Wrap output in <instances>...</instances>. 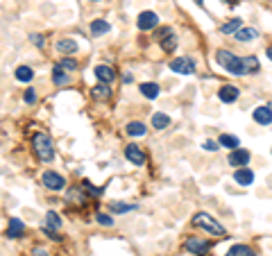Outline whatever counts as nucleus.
I'll return each mask as SVG.
<instances>
[{
  "label": "nucleus",
  "instance_id": "obj_22",
  "mask_svg": "<svg viewBox=\"0 0 272 256\" xmlns=\"http://www.w3.org/2000/svg\"><path fill=\"white\" fill-rule=\"evenodd\" d=\"M234 37H236L238 41H254L256 37H259V32H256L254 27H240V30L234 34Z\"/></svg>",
  "mask_w": 272,
  "mask_h": 256
},
{
  "label": "nucleus",
  "instance_id": "obj_16",
  "mask_svg": "<svg viewBox=\"0 0 272 256\" xmlns=\"http://www.w3.org/2000/svg\"><path fill=\"white\" fill-rule=\"evenodd\" d=\"M91 95H93L95 100H102V102H105V100L111 98V89H109V84L100 82L98 86H93V89H91Z\"/></svg>",
  "mask_w": 272,
  "mask_h": 256
},
{
  "label": "nucleus",
  "instance_id": "obj_13",
  "mask_svg": "<svg viewBox=\"0 0 272 256\" xmlns=\"http://www.w3.org/2000/svg\"><path fill=\"white\" fill-rule=\"evenodd\" d=\"M238 95H240V91L234 84H227V86H222V89L218 91V98L222 100V102H227V105H229V102H236Z\"/></svg>",
  "mask_w": 272,
  "mask_h": 256
},
{
  "label": "nucleus",
  "instance_id": "obj_32",
  "mask_svg": "<svg viewBox=\"0 0 272 256\" xmlns=\"http://www.w3.org/2000/svg\"><path fill=\"white\" fill-rule=\"evenodd\" d=\"M59 66L61 68H66V71H75V68H77V61H75L73 57H64Z\"/></svg>",
  "mask_w": 272,
  "mask_h": 256
},
{
  "label": "nucleus",
  "instance_id": "obj_11",
  "mask_svg": "<svg viewBox=\"0 0 272 256\" xmlns=\"http://www.w3.org/2000/svg\"><path fill=\"white\" fill-rule=\"evenodd\" d=\"M252 118L259 123V125H270L272 123V109L268 105H261V107H256L252 111Z\"/></svg>",
  "mask_w": 272,
  "mask_h": 256
},
{
  "label": "nucleus",
  "instance_id": "obj_34",
  "mask_svg": "<svg viewBox=\"0 0 272 256\" xmlns=\"http://www.w3.org/2000/svg\"><path fill=\"white\" fill-rule=\"evenodd\" d=\"M23 100H25L27 105H34V102H36V93H34V89H27L25 95H23Z\"/></svg>",
  "mask_w": 272,
  "mask_h": 256
},
{
  "label": "nucleus",
  "instance_id": "obj_21",
  "mask_svg": "<svg viewBox=\"0 0 272 256\" xmlns=\"http://www.w3.org/2000/svg\"><path fill=\"white\" fill-rule=\"evenodd\" d=\"M220 147H227V150H236L240 145V141H238V136H232V134H222L220 136Z\"/></svg>",
  "mask_w": 272,
  "mask_h": 256
},
{
  "label": "nucleus",
  "instance_id": "obj_24",
  "mask_svg": "<svg viewBox=\"0 0 272 256\" xmlns=\"http://www.w3.org/2000/svg\"><path fill=\"white\" fill-rule=\"evenodd\" d=\"M243 68H245V75H254V73H259V59L250 55V57L243 59Z\"/></svg>",
  "mask_w": 272,
  "mask_h": 256
},
{
  "label": "nucleus",
  "instance_id": "obj_4",
  "mask_svg": "<svg viewBox=\"0 0 272 256\" xmlns=\"http://www.w3.org/2000/svg\"><path fill=\"white\" fill-rule=\"evenodd\" d=\"M41 182H43V186L50 188V191H64V186H66L64 177H61L59 172H54V170L43 172V175H41Z\"/></svg>",
  "mask_w": 272,
  "mask_h": 256
},
{
  "label": "nucleus",
  "instance_id": "obj_25",
  "mask_svg": "<svg viewBox=\"0 0 272 256\" xmlns=\"http://www.w3.org/2000/svg\"><path fill=\"white\" fill-rule=\"evenodd\" d=\"M43 227H48V229H59L61 227V218L54 213V211H48L46 213V222H43Z\"/></svg>",
  "mask_w": 272,
  "mask_h": 256
},
{
  "label": "nucleus",
  "instance_id": "obj_42",
  "mask_svg": "<svg viewBox=\"0 0 272 256\" xmlns=\"http://www.w3.org/2000/svg\"><path fill=\"white\" fill-rule=\"evenodd\" d=\"M91 2H100V0H91Z\"/></svg>",
  "mask_w": 272,
  "mask_h": 256
},
{
  "label": "nucleus",
  "instance_id": "obj_10",
  "mask_svg": "<svg viewBox=\"0 0 272 256\" xmlns=\"http://www.w3.org/2000/svg\"><path fill=\"white\" fill-rule=\"evenodd\" d=\"M186 250L191 252V254L206 256L209 254V243L202 240V238H188V240H186Z\"/></svg>",
  "mask_w": 272,
  "mask_h": 256
},
{
  "label": "nucleus",
  "instance_id": "obj_6",
  "mask_svg": "<svg viewBox=\"0 0 272 256\" xmlns=\"http://www.w3.org/2000/svg\"><path fill=\"white\" fill-rule=\"evenodd\" d=\"M170 71L180 73V75H191V73H195V61L188 57H177L170 61Z\"/></svg>",
  "mask_w": 272,
  "mask_h": 256
},
{
  "label": "nucleus",
  "instance_id": "obj_36",
  "mask_svg": "<svg viewBox=\"0 0 272 256\" xmlns=\"http://www.w3.org/2000/svg\"><path fill=\"white\" fill-rule=\"evenodd\" d=\"M32 43L36 48H43V46H46V41H43V37H41V34H32Z\"/></svg>",
  "mask_w": 272,
  "mask_h": 256
},
{
  "label": "nucleus",
  "instance_id": "obj_7",
  "mask_svg": "<svg viewBox=\"0 0 272 256\" xmlns=\"http://www.w3.org/2000/svg\"><path fill=\"white\" fill-rule=\"evenodd\" d=\"M136 25H139L141 32H147V30H154L159 25V16L154 12H141L139 18H136Z\"/></svg>",
  "mask_w": 272,
  "mask_h": 256
},
{
  "label": "nucleus",
  "instance_id": "obj_33",
  "mask_svg": "<svg viewBox=\"0 0 272 256\" xmlns=\"http://www.w3.org/2000/svg\"><path fill=\"white\" fill-rule=\"evenodd\" d=\"M95 220H98L100 224H105V227H113V218L107 216V213H98V216H95Z\"/></svg>",
  "mask_w": 272,
  "mask_h": 256
},
{
  "label": "nucleus",
  "instance_id": "obj_14",
  "mask_svg": "<svg viewBox=\"0 0 272 256\" xmlns=\"http://www.w3.org/2000/svg\"><path fill=\"white\" fill-rule=\"evenodd\" d=\"M234 179H236L240 186H252L254 184V172L250 170V168H238V170L234 172Z\"/></svg>",
  "mask_w": 272,
  "mask_h": 256
},
{
  "label": "nucleus",
  "instance_id": "obj_28",
  "mask_svg": "<svg viewBox=\"0 0 272 256\" xmlns=\"http://www.w3.org/2000/svg\"><path fill=\"white\" fill-rule=\"evenodd\" d=\"M243 27V23H240V18H232L229 23H225V25L220 27V32L222 34H236Z\"/></svg>",
  "mask_w": 272,
  "mask_h": 256
},
{
  "label": "nucleus",
  "instance_id": "obj_39",
  "mask_svg": "<svg viewBox=\"0 0 272 256\" xmlns=\"http://www.w3.org/2000/svg\"><path fill=\"white\" fill-rule=\"evenodd\" d=\"M268 57H270V59H272V48H270V50H268Z\"/></svg>",
  "mask_w": 272,
  "mask_h": 256
},
{
  "label": "nucleus",
  "instance_id": "obj_3",
  "mask_svg": "<svg viewBox=\"0 0 272 256\" xmlns=\"http://www.w3.org/2000/svg\"><path fill=\"white\" fill-rule=\"evenodd\" d=\"M216 59H218V64L222 66L227 73H232V75H245L243 59L236 57L234 53H229V50H218V53H216Z\"/></svg>",
  "mask_w": 272,
  "mask_h": 256
},
{
  "label": "nucleus",
  "instance_id": "obj_5",
  "mask_svg": "<svg viewBox=\"0 0 272 256\" xmlns=\"http://www.w3.org/2000/svg\"><path fill=\"white\" fill-rule=\"evenodd\" d=\"M159 43H161V50L170 55L177 48V34L170 27H163V30H159Z\"/></svg>",
  "mask_w": 272,
  "mask_h": 256
},
{
  "label": "nucleus",
  "instance_id": "obj_8",
  "mask_svg": "<svg viewBox=\"0 0 272 256\" xmlns=\"http://www.w3.org/2000/svg\"><path fill=\"white\" fill-rule=\"evenodd\" d=\"M227 164L234 165V168H243L245 164H250V152L243 150V147H236V150H232V154H229V159H227Z\"/></svg>",
  "mask_w": 272,
  "mask_h": 256
},
{
  "label": "nucleus",
  "instance_id": "obj_27",
  "mask_svg": "<svg viewBox=\"0 0 272 256\" xmlns=\"http://www.w3.org/2000/svg\"><path fill=\"white\" fill-rule=\"evenodd\" d=\"M125 131H127V134H129V136H145L147 127L143 125V123H139V120H136V123H129Z\"/></svg>",
  "mask_w": 272,
  "mask_h": 256
},
{
  "label": "nucleus",
  "instance_id": "obj_29",
  "mask_svg": "<svg viewBox=\"0 0 272 256\" xmlns=\"http://www.w3.org/2000/svg\"><path fill=\"white\" fill-rule=\"evenodd\" d=\"M32 77H34V71L30 66H18V68H16V79H18V82H30Z\"/></svg>",
  "mask_w": 272,
  "mask_h": 256
},
{
  "label": "nucleus",
  "instance_id": "obj_19",
  "mask_svg": "<svg viewBox=\"0 0 272 256\" xmlns=\"http://www.w3.org/2000/svg\"><path fill=\"white\" fill-rule=\"evenodd\" d=\"M66 68H61V66H54L53 71V82L54 86H66L68 82H71V77H68V73H64Z\"/></svg>",
  "mask_w": 272,
  "mask_h": 256
},
{
  "label": "nucleus",
  "instance_id": "obj_30",
  "mask_svg": "<svg viewBox=\"0 0 272 256\" xmlns=\"http://www.w3.org/2000/svg\"><path fill=\"white\" fill-rule=\"evenodd\" d=\"M68 202L84 206V204H87V195H84V193L80 195V188H71V191H68Z\"/></svg>",
  "mask_w": 272,
  "mask_h": 256
},
{
  "label": "nucleus",
  "instance_id": "obj_40",
  "mask_svg": "<svg viewBox=\"0 0 272 256\" xmlns=\"http://www.w3.org/2000/svg\"><path fill=\"white\" fill-rule=\"evenodd\" d=\"M222 2H238V0H222Z\"/></svg>",
  "mask_w": 272,
  "mask_h": 256
},
{
  "label": "nucleus",
  "instance_id": "obj_12",
  "mask_svg": "<svg viewBox=\"0 0 272 256\" xmlns=\"http://www.w3.org/2000/svg\"><path fill=\"white\" fill-rule=\"evenodd\" d=\"M25 231V224L20 218H9V224H7V238H20Z\"/></svg>",
  "mask_w": 272,
  "mask_h": 256
},
{
  "label": "nucleus",
  "instance_id": "obj_15",
  "mask_svg": "<svg viewBox=\"0 0 272 256\" xmlns=\"http://www.w3.org/2000/svg\"><path fill=\"white\" fill-rule=\"evenodd\" d=\"M54 48H57L59 55H75L77 53V43H75L73 39H59L54 43Z\"/></svg>",
  "mask_w": 272,
  "mask_h": 256
},
{
  "label": "nucleus",
  "instance_id": "obj_9",
  "mask_svg": "<svg viewBox=\"0 0 272 256\" xmlns=\"http://www.w3.org/2000/svg\"><path fill=\"white\" fill-rule=\"evenodd\" d=\"M125 159L129 161V164H134V165H143L145 164V152L141 150L139 145H127L125 147Z\"/></svg>",
  "mask_w": 272,
  "mask_h": 256
},
{
  "label": "nucleus",
  "instance_id": "obj_2",
  "mask_svg": "<svg viewBox=\"0 0 272 256\" xmlns=\"http://www.w3.org/2000/svg\"><path fill=\"white\" fill-rule=\"evenodd\" d=\"M193 224H195V227H199V229L209 231L211 236H225V227H222V224H220L213 216L204 213V211H199V213H195V216H193Z\"/></svg>",
  "mask_w": 272,
  "mask_h": 256
},
{
  "label": "nucleus",
  "instance_id": "obj_17",
  "mask_svg": "<svg viewBox=\"0 0 272 256\" xmlns=\"http://www.w3.org/2000/svg\"><path fill=\"white\" fill-rule=\"evenodd\" d=\"M139 91L143 93L147 100L159 98V84H154V82H143V84H139Z\"/></svg>",
  "mask_w": 272,
  "mask_h": 256
},
{
  "label": "nucleus",
  "instance_id": "obj_37",
  "mask_svg": "<svg viewBox=\"0 0 272 256\" xmlns=\"http://www.w3.org/2000/svg\"><path fill=\"white\" fill-rule=\"evenodd\" d=\"M84 188H87V191L91 193V195H100V193H102V188H93V186L89 184V182H84Z\"/></svg>",
  "mask_w": 272,
  "mask_h": 256
},
{
  "label": "nucleus",
  "instance_id": "obj_20",
  "mask_svg": "<svg viewBox=\"0 0 272 256\" xmlns=\"http://www.w3.org/2000/svg\"><path fill=\"white\" fill-rule=\"evenodd\" d=\"M225 256H256V252L252 247H247V245H232Z\"/></svg>",
  "mask_w": 272,
  "mask_h": 256
},
{
  "label": "nucleus",
  "instance_id": "obj_38",
  "mask_svg": "<svg viewBox=\"0 0 272 256\" xmlns=\"http://www.w3.org/2000/svg\"><path fill=\"white\" fill-rule=\"evenodd\" d=\"M50 252L46 250V247H34V252H32V256H48Z\"/></svg>",
  "mask_w": 272,
  "mask_h": 256
},
{
  "label": "nucleus",
  "instance_id": "obj_1",
  "mask_svg": "<svg viewBox=\"0 0 272 256\" xmlns=\"http://www.w3.org/2000/svg\"><path fill=\"white\" fill-rule=\"evenodd\" d=\"M32 150H34V154H36V159L39 161H53V157H54V145H53V141H50V136L48 134H43V131H36L32 136Z\"/></svg>",
  "mask_w": 272,
  "mask_h": 256
},
{
  "label": "nucleus",
  "instance_id": "obj_26",
  "mask_svg": "<svg viewBox=\"0 0 272 256\" xmlns=\"http://www.w3.org/2000/svg\"><path fill=\"white\" fill-rule=\"evenodd\" d=\"M170 125V118L166 113H152V127L154 129H166Z\"/></svg>",
  "mask_w": 272,
  "mask_h": 256
},
{
  "label": "nucleus",
  "instance_id": "obj_31",
  "mask_svg": "<svg viewBox=\"0 0 272 256\" xmlns=\"http://www.w3.org/2000/svg\"><path fill=\"white\" fill-rule=\"evenodd\" d=\"M111 211H113V213H127V211H136V204H118V202H113L111 204Z\"/></svg>",
  "mask_w": 272,
  "mask_h": 256
},
{
  "label": "nucleus",
  "instance_id": "obj_18",
  "mask_svg": "<svg viewBox=\"0 0 272 256\" xmlns=\"http://www.w3.org/2000/svg\"><path fill=\"white\" fill-rule=\"evenodd\" d=\"M95 77H98L100 82H105V84H111L116 75H113V71L109 66H95Z\"/></svg>",
  "mask_w": 272,
  "mask_h": 256
},
{
  "label": "nucleus",
  "instance_id": "obj_41",
  "mask_svg": "<svg viewBox=\"0 0 272 256\" xmlns=\"http://www.w3.org/2000/svg\"><path fill=\"white\" fill-rule=\"evenodd\" d=\"M195 2H198V5H202V2H204V0H195Z\"/></svg>",
  "mask_w": 272,
  "mask_h": 256
},
{
  "label": "nucleus",
  "instance_id": "obj_23",
  "mask_svg": "<svg viewBox=\"0 0 272 256\" xmlns=\"http://www.w3.org/2000/svg\"><path fill=\"white\" fill-rule=\"evenodd\" d=\"M111 30V25L107 23V20H93L91 23V34L93 37H100V34H107Z\"/></svg>",
  "mask_w": 272,
  "mask_h": 256
},
{
  "label": "nucleus",
  "instance_id": "obj_35",
  "mask_svg": "<svg viewBox=\"0 0 272 256\" xmlns=\"http://www.w3.org/2000/svg\"><path fill=\"white\" fill-rule=\"evenodd\" d=\"M202 147H204V150H209V152H216L220 147V143H216V141H211V138H209V141H204V145H202Z\"/></svg>",
  "mask_w": 272,
  "mask_h": 256
}]
</instances>
